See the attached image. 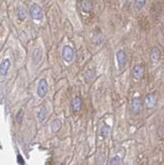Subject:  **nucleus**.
I'll use <instances>...</instances> for the list:
<instances>
[{
    "label": "nucleus",
    "instance_id": "1",
    "mask_svg": "<svg viewBox=\"0 0 164 165\" xmlns=\"http://www.w3.org/2000/svg\"><path fill=\"white\" fill-rule=\"evenodd\" d=\"M29 14H31V16L32 20H43V9L42 7L38 4H32L31 6V8H29Z\"/></svg>",
    "mask_w": 164,
    "mask_h": 165
},
{
    "label": "nucleus",
    "instance_id": "2",
    "mask_svg": "<svg viewBox=\"0 0 164 165\" xmlns=\"http://www.w3.org/2000/svg\"><path fill=\"white\" fill-rule=\"evenodd\" d=\"M48 89H49V86H48L47 79L42 78V79L39 81L38 88H37V93H38L39 97H41V98H44V97L47 95Z\"/></svg>",
    "mask_w": 164,
    "mask_h": 165
},
{
    "label": "nucleus",
    "instance_id": "3",
    "mask_svg": "<svg viewBox=\"0 0 164 165\" xmlns=\"http://www.w3.org/2000/svg\"><path fill=\"white\" fill-rule=\"evenodd\" d=\"M62 56H63V59L65 60V62L67 63H71L74 59V50L72 47L70 46H64L63 48V52H62Z\"/></svg>",
    "mask_w": 164,
    "mask_h": 165
},
{
    "label": "nucleus",
    "instance_id": "4",
    "mask_svg": "<svg viewBox=\"0 0 164 165\" xmlns=\"http://www.w3.org/2000/svg\"><path fill=\"white\" fill-rule=\"evenodd\" d=\"M142 106H143V103L141 98H139V97L134 98L131 103V111L135 115L140 114L141 111H142Z\"/></svg>",
    "mask_w": 164,
    "mask_h": 165
},
{
    "label": "nucleus",
    "instance_id": "5",
    "mask_svg": "<svg viewBox=\"0 0 164 165\" xmlns=\"http://www.w3.org/2000/svg\"><path fill=\"white\" fill-rule=\"evenodd\" d=\"M145 104H146V107L148 110L154 108L156 106V104H157V97H156V95L153 94V93L148 94L146 96V98H145Z\"/></svg>",
    "mask_w": 164,
    "mask_h": 165
},
{
    "label": "nucleus",
    "instance_id": "6",
    "mask_svg": "<svg viewBox=\"0 0 164 165\" xmlns=\"http://www.w3.org/2000/svg\"><path fill=\"white\" fill-rule=\"evenodd\" d=\"M117 62H118L119 69H123L126 66V62H127L126 53L123 50L118 51V53H117Z\"/></svg>",
    "mask_w": 164,
    "mask_h": 165
},
{
    "label": "nucleus",
    "instance_id": "7",
    "mask_svg": "<svg viewBox=\"0 0 164 165\" xmlns=\"http://www.w3.org/2000/svg\"><path fill=\"white\" fill-rule=\"evenodd\" d=\"M133 77L135 80H140L144 75V67L142 65H136L132 71Z\"/></svg>",
    "mask_w": 164,
    "mask_h": 165
},
{
    "label": "nucleus",
    "instance_id": "8",
    "mask_svg": "<svg viewBox=\"0 0 164 165\" xmlns=\"http://www.w3.org/2000/svg\"><path fill=\"white\" fill-rule=\"evenodd\" d=\"M10 68V61L8 59H4L2 60L1 64H0V75H1L2 78H4L6 76L7 72Z\"/></svg>",
    "mask_w": 164,
    "mask_h": 165
},
{
    "label": "nucleus",
    "instance_id": "9",
    "mask_svg": "<svg viewBox=\"0 0 164 165\" xmlns=\"http://www.w3.org/2000/svg\"><path fill=\"white\" fill-rule=\"evenodd\" d=\"M82 107V100L80 97H74L71 101V108L74 112H79Z\"/></svg>",
    "mask_w": 164,
    "mask_h": 165
},
{
    "label": "nucleus",
    "instance_id": "10",
    "mask_svg": "<svg viewBox=\"0 0 164 165\" xmlns=\"http://www.w3.org/2000/svg\"><path fill=\"white\" fill-rule=\"evenodd\" d=\"M160 57H161V52H160L159 49H158L157 47L152 48L151 53H150V59H151V61L153 62V63H157L159 60H160Z\"/></svg>",
    "mask_w": 164,
    "mask_h": 165
},
{
    "label": "nucleus",
    "instance_id": "11",
    "mask_svg": "<svg viewBox=\"0 0 164 165\" xmlns=\"http://www.w3.org/2000/svg\"><path fill=\"white\" fill-rule=\"evenodd\" d=\"M81 8L84 12H89L92 9V3L89 0H82L81 2Z\"/></svg>",
    "mask_w": 164,
    "mask_h": 165
},
{
    "label": "nucleus",
    "instance_id": "12",
    "mask_svg": "<svg viewBox=\"0 0 164 165\" xmlns=\"http://www.w3.org/2000/svg\"><path fill=\"white\" fill-rule=\"evenodd\" d=\"M47 115H48V108H47V106H42V108H41L40 111H39V114H38L39 121L40 122H44L45 119H46Z\"/></svg>",
    "mask_w": 164,
    "mask_h": 165
},
{
    "label": "nucleus",
    "instance_id": "13",
    "mask_svg": "<svg viewBox=\"0 0 164 165\" xmlns=\"http://www.w3.org/2000/svg\"><path fill=\"white\" fill-rule=\"evenodd\" d=\"M41 57H42V51H41L40 49H37V50H35V52H33V54H32V60H33V62H35L36 65H38L40 63Z\"/></svg>",
    "mask_w": 164,
    "mask_h": 165
},
{
    "label": "nucleus",
    "instance_id": "14",
    "mask_svg": "<svg viewBox=\"0 0 164 165\" xmlns=\"http://www.w3.org/2000/svg\"><path fill=\"white\" fill-rule=\"evenodd\" d=\"M110 128L107 125L104 124L101 128H100V131H99L100 136H101L102 138H106L110 135Z\"/></svg>",
    "mask_w": 164,
    "mask_h": 165
},
{
    "label": "nucleus",
    "instance_id": "15",
    "mask_svg": "<svg viewBox=\"0 0 164 165\" xmlns=\"http://www.w3.org/2000/svg\"><path fill=\"white\" fill-rule=\"evenodd\" d=\"M62 127V123L60 119H55V121L52 123V132L53 133H57L60 131Z\"/></svg>",
    "mask_w": 164,
    "mask_h": 165
},
{
    "label": "nucleus",
    "instance_id": "16",
    "mask_svg": "<svg viewBox=\"0 0 164 165\" xmlns=\"http://www.w3.org/2000/svg\"><path fill=\"white\" fill-rule=\"evenodd\" d=\"M17 14H18V18H19L20 20H24V18L27 17V11H25L24 7H20Z\"/></svg>",
    "mask_w": 164,
    "mask_h": 165
},
{
    "label": "nucleus",
    "instance_id": "17",
    "mask_svg": "<svg viewBox=\"0 0 164 165\" xmlns=\"http://www.w3.org/2000/svg\"><path fill=\"white\" fill-rule=\"evenodd\" d=\"M24 111L20 110L16 114V117H15V121L17 124H21L22 123V119H24Z\"/></svg>",
    "mask_w": 164,
    "mask_h": 165
},
{
    "label": "nucleus",
    "instance_id": "18",
    "mask_svg": "<svg viewBox=\"0 0 164 165\" xmlns=\"http://www.w3.org/2000/svg\"><path fill=\"white\" fill-rule=\"evenodd\" d=\"M146 2H147V0H135V4L137 6V8H139V9H142L143 7L146 5Z\"/></svg>",
    "mask_w": 164,
    "mask_h": 165
},
{
    "label": "nucleus",
    "instance_id": "19",
    "mask_svg": "<svg viewBox=\"0 0 164 165\" xmlns=\"http://www.w3.org/2000/svg\"><path fill=\"white\" fill-rule=\"evenodd\" d=\"M120 163H121V158L119 156L113 157L110 161V165H120Z\"/></svg>",
    "mask_w": 164,
    "mask_h": 165
},
{
    "label": "nucleus",
    "instance_id": "20",
    "mask_svg": "<svg viewBox=\"0 0 164 165\" xmlns=\"http://www.w3.org/2000/svg\"><path fill=\"white\" fill-rule=\"evenodd\" d=\"M61 165H65V163H62V164H61Z\"/></svg>",
    "mask_w": 164,
    "mask_h": 165
}]
</instances>
